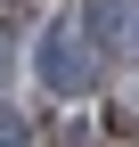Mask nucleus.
I'll list each match as a JSON object with an SVG mask.
<instances>
[{"mask_svg":"<svg viewBox=\"0 0 139 147\" xmlns=\"http://www.w3.org/2000/svg\"><path fill=\"white\" fill-rule=\"evenodd\" d=\"M123 25H131V0H90V33L98 41H115Z\"/></svg>","mask_w":139,"mask_h":147,"instance_id":"obj_2","label":"nucleus"},{"mask_svg":"<svg viewBox=\"0 0 139 147\" xmlns=\"http://www.w3.org/2000/svg\"><path fill=\"white\" fill-rule=\"evenodd\" d=\"M90 74H98V49H90V33L57 25V33L41 41V82L57 90V98H74V90H90Z\"/></svg>","mask_w":139,"mask_h":147,"instance_id":"obj_1","label":"nucleus"},{"mask_svg":"<svg viewBox=\"0 0 139 147\" xmlns=\"http://www.w3.org/2000/svg\"><path fill=\"white\" fill-rule=\"evenodd\" d=\"M0 147H25V115L16 106H0Z\"/></svg>","mask_w":139,"mask_h":147,"instance_id":"obj_3","label":"nucleus"}]
</instances>
